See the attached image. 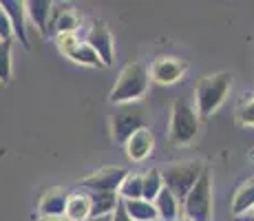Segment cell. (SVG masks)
I'll use <instances>...</instances> for the list:
<instances>
[{
    "instance_id": "603a6c76",
    "label": "cell",
    "mask_w": 254,
    "mask_h": 221,
    "mask_svg": "<svg viewBox=\"0 0 254 221\" xmlns=\"http://www.w3.org/2000/svg\"><path fill=\"white\" fill-rule=\"evenodd\" d=\"M53 27L60 31V36L62 33H75V29L80 27V20H77V16L71 11V9H64V11L53 20Z\"/></svg>"
},
{
    "instance_id": "9a60e30c",
    "label": "cell",
    "mask_w": 254,
    "mask_h": 221,
    "mask_svg": "<svg viewBox=\"0 0 254 221\" xmlns=\"http://www.w3.org/2000/svg\"><path fill=\"white\" fill-rule=\"evenodd\" d=\"M91 217H104V215H113L117 204H120V197L117 193H91Z\"/></svg>"
},
{
    "instance_id": "5b68a950",
    "label": "cell",
    "mask_w": 254,
    "mask_h": 221,
    "mask_svg": "<svg viewBox=\"0 0 254 221\" xmlns=\"http://www.w3.org/2000/svg\"><path fill=\"white\" fill-rule=\"evenodd\" d=\"M199 133V117L190 102L179 97L173 104V115H170V129H168V140L177 146H186L194 140Z\"/></svg>"
},
{
    "instance_id": "3957f363",
    "label": "cell",
    "mask_w": 254,
    "mask_h": 221,
    "mask_svg": "<svg viewBox=\"0 0 254 221\" xmlns=\"http://www.w3.org/2000/svg\"><path fill=\"white\" fill-rule=\"evenodd\" d=\"M232 84V75L230 73H214V75L203 77L197 84V115H212L219 106L223 104L228 91Z\"/></svg>"
},
{
    "instance_id": "484cf974",
    "label": "cell",
    "mask_w": 254,
    "mask_h": 221,
    "mask_svg": "<svg viewBox=\"0 0 254 221\" xmlns=\"http://www.w3.org/2000/svg\"><path fill=\"white\" fill-rule=\"evenodd\" d=\"M113 221H130L128 215H126V210H124V206H122V201L117 204V208H115V213H113Z\"/></svg>"
},
{
    "instance_id": "d4e9b609",
    "label": "cell",
    "mask_w": 254,
    "mask_h": 221,
    "mask_svg": "<svg viewBox=\"0 0 254 221\" xmlns=\"http://www.w3.org/2000/svg\"><path fill=\"white\" fill-rule=\"evenodd\" d=\"M13 31H11V24H9V18L4 13L2 4H0V40H11Z\"/></svg>"
},
{
    "instance_id": "8fae6325",
    "label": "cell",
    "mask_w": 254,
    "mask_h": 221,
    "mask_svg": "<svg viewBox=\"0 0 254 221\" xmlns=\"http://www.w3.org/2000/svg\"><path fill=\"white\" fill-rule=\"evenodd\" d=\"M153 144H155V137H153V133H150V129H139L137 133H133V135L128 137V142L124 144L126 155L133 161H141L150 155Z\"/></svg>"
},
{
    "instance_id": "7c38bea8",
    "label": "cell",
    "mask_w": 254,
    "mask_h": 221,
    "mask_svg": "<svg viewBox=\"0 0 254 221\" xmlns=\"http://www.w3.org/2000/svg\"><path fill=\"white\" fill-rule=\"evenodd\" d=\"M155 206V213H157V219L159 221H177L179 215H182V208H179V199L175 197L173 193H170L168 188L159 190V195L155 197L153 201Z\"/></svg>"
},
{
    "instance_id": "cb8c5ba5",
    "label": "cell",
    "mask_w": 254,
    "mask_h": 221,
    "mask_svg": "<svg viewBox=\"0 0 254 221\" xmlns=\"http://www.w3.org/2000/svg\"><path fill=\"white\" fill-rule=\"evenodd\" d=\"M237 122L241 126H254V97L246 100L237 111Z\"/></svg>"
},
{
    "instance_id": "8992f818",
    "label": "cell",
    "mask_w": 254,
    "mask_h": 221,
    "mask_svg": "<svg viewBox=\"0 0 254 221\" xmlns=\"http://www.w3.org/2000/svg\"><path fill=\"white\" fill-rule=\"evenodd\" d=\"M139 129H146V115L144 109L135 102L130 104H120V109L115 111L113 117V137L120 144H126L128 137L133 133H137Z\"/></svg>"
},
{
    "instance_id": "9c48e42d",
    "label": "cell",
    "mask_w": 254,
    "mask_h": 221,
    "mask_svg": "<svg viewBox=\"0 0 254 221\" xmlns=\"http://www.w3.org/2000/svg\"><path fill=\"white\" fill-rule=\"evenodd\" d=\"M0 4H2L4 13H7V18H9L13 36H16L24 47H29L27 22H24V16H27V11H24V2L22 0H0Z\"/></svg>"
},
{
    "instance_id": "d6986e66",
    "label": "cell",
    "mask_w": 254,
    "mask_h": 221,
    "mask_svg": "<svg viewBox=\"0 0 254 221\" xmlns=\"http://www.w3.org/2000/svg\"><path fill=\"white\" fill-rule=\"evenodd\" d=\"M254 208V179H248L241 188L237 190L232 201V210L234 215H246Z\"/></svg>"
},
{
    "instance_id": "44dd1931",
    "label": "cell",
    "mask_w": 254,
    "mask_h": 221,
    "mask_svg": "<svg viewBox=\"0 0 254 221\" xmlns=\"http://www.w3.org/2000/svg\"><path fill=\"white\" fill-rule=\"evenodd\" d=\"M117 197H122L124 201L141 199V177L139 175H126V179L122 181V186L117 188Z\"/></svg>"
},
{
    "instance_id": "52a82bcc",
    "label": "cell",
    "mask_w": 254,
    "mask_h": 221,
    "mask_svg": "<svg viewBox=\"0 0 254 221\" xmlns=\"http://www.w3.org/2000/svg\"><path fill=\"white\" fill-rule=\"evenodd\" d=\"M126 170L124 168H102L97 173H93L89 177L80 181V186H84L91 193H117V188L122 186V181L126 179Z\"/></svg>"
},
{
    "instance_id": "2e32d148",
    "label": "cell",
    "mask_w": 254,
    "mask_h": 221,
    "mask_svg": "<svg viewBox=\"0 0 254 221\" xmlns=\"http://www.w3.org/2000/svg\"><path fill=\"white\" fill-rule=\"evenodd\" d=\"M53 2L51 0H27L24 2V11L31 18V22L38 27V31L45 33V27L49 22V13H51Z\"/></svg>"
},
{
    "instance_id": "5bb4252c",
    "label": "cell",
    "mask_w": 254,
    "mask_h": 221,
    "mask_svg": "<svg viewBox=\"0 0 254 221\" xmlns=\"http://www.w3.org/2000/svg\"><path fill=\"white\" fill-rule=\"evenodd\" d=\"M91 217V199L89 195L77 193L71 195L66 199V210H64V219L66 221H86Z\"/></svg>"
},
{
    "instance_id": "ffe728a7",
    "label": "cell",
    "mask_w": 254,
    "mask_h": 221,
    "mask_svg": "<svg viewBox=\"0 0 254 221\" xmlns=\"http://www.w3.org/2000/svg\"><path fill=\"white\" fill-rule=\"evenodd\" d=\"M162 188H164V181H162V173H159L157 168H153L150 173H146L141 177V199L153 204Z\"/></svg>"
},
{
    "instance_id": "6da1fadb",
    "label": "cell",
    "mask_w": 254,
    "mask_h": 221,
    "mask_svg": "<svg viewBox=\"0 0 254 221\" xmlns=\"http://www.w3.org/2000/svg\"><path fill=\"white\" fill-rule=\"evenodd\" d=\"M184 219L188 221H212V175L208 168L199 175L197 184L182 199Z\"/></svg>"
},
{
    "instance_id": "e0dca14e",
    "label": "cell",
    "mask_w": 254,
    "mask_h": 221,
    "mask_svg": "<svg viewBox=\"0 0 254 221\" xmlns=\"http://www.w3.org/2000/svg\"><path fill=\"white\" fill-rule=\"evenodd\" d=\"M126 215H128L130 221H153L157 219V213H155V206L146 199H130V201H122Z\"/></svg>"
},
{
    "instance_id": "ac0fdd59",
    "label": "cell",
    "mask_w": 254,
    "mask_h": 221,
    "mask_svg": "<svg viewBox=\"0 0 254 221\" xmlns=\"http://www.w3.org/2000/svg\"><path fill=\"white\" fill-rule=\"evenodd\" d=\"M69 60L77 62V65H86V67H104L102 65V60L97 58V53L93 51V49L89 47L86 42H77L75 47H71L69 51L64 53Z\"/></svg>"
},
{
    "instance_id": "7a4b0ae2",
    "label": "cell",
    "mask_w": 254,
    "mask_h": 221,
    "mask_svg": "<svg viewBox=\"0 0 254 221\" xmlns=\"http://www.w3.org/2000/svg\"><path fill=\"white\" fill-rule=\"evenodd\" d=\"M148 88V71L144 65L133 62V65L124 67V71L117 77V84L111 91V102L113 104H130V102L139 100Z\"/></svg>"
},
{
    "instance_id": "4316f807",
    "label": "cell",
    "mask_w": 254,
    "mask_h": 221,
    "mask_svg": "<svg viewBox=\"0 0 254 221\" xmlns=\"http://www.w3.org/2000/svg\"><path fill=\"white\" fill-rule=\"evenodd\" d=\"M86 221H113V215H104V217H89Z\"/></svg>"
},
{
    "instance_id": "277c9868",
    "label": "cell",
    "mask_w": 254,
    "mask_h": 221,
    "mask_svg": "<svg viewBox=\"0 0 254 221\" xmlns=\"http://www.w3.org/2000/svg\"><path fill=\"white\" fill-rule=\"evenodd\" d=\"M203 168H206V166H203L201 161L192 159V161H182V164H170V166H166L164 170H159V173H162L164 186L179 199V204H182V199L190 193V188L197 184Z\"/></svg>"
},
{
    "instance_id": "4fadbf2b",
    "label": "cell",
    "mask_w": 254,
    "mask_h": 221,
    "mask_svg": "<svg viewBox=\"0 0 254 221\" xmlns=\"http://www.w3.org/2000/svg\"><path fill=\"white\" fill-rule=\"evenodd\" d=\"M66 195L62 190H49L47 195H42L38 210H40L42 217H64L66 210Z\"/></svg>"
},
{
    "instance_id": "f546056e",
    "label": "cell",
    "mask_w": 254,
    "mask_h": 221,
    "mask_svg": "<svg viewBox=\"0 0 254 221\" xmlns=\"http://www.w3.org/2000/svg\"><path fill=\"white\" fill-rule=\"evenodd\" d=\"M153 221H159V219H153Z\"/></svg>"
},
{
    "instance_id": "30bf717a",
    "label": "cell",
    "mask_w": 254,
    "mask_h": 221,
    "mask_svg": "<svg viewBox=\"0 0 254 221\" xmlns=\"http://www.w3.org/2000/svg\"><path fill=\"white\" fill-rule=\"evenodd\" d=\"M186 65L184 60H177V58H162V60H157L153 65V80L159 82V84H173V82H177L179 77L186 73Z\"/></svg>"
},
{
    "instance_id": "7402d4cb",
    "label": "cell",
    "mask_w": 254,
    "mask_h": 221,
    "mask_svg": "<svg viewBox=\"0 0 254 221\" xmlns=\"http://www.w3.org/2000/svg\"><path fill=\"white\" fill-rule=\"evenodd\" d=\"M11 80V40H0V82Z\"/></svg>"
},
{
    "instance_id": "ba28073f",
    "label": "cell",
    "mask_w": 254,
    "mask_h": 221,
    "mask_svg": "<svg viewBox=\"0 0 254 221\" xmlns=\"http://www.w3.org/2000/svg\"><path fill=\"white\" fill-rule=\"evenodd\" d=\"M86 44L97 53L104 67L113 65V36L104 20H95L91 24L89 33H86Z\"/></svg>"
},
{
    "instance_id": "f1b7e54d",
    "label": "cell",
    "mask_w": 254,
    "mask_h": 221,
    "mask_svg": "<svg viewBox=\"0 0 254 221\" xmlns=\"http://www.w3.org/2000/svg\"><path fill=\"white\" fill-rule=\"evenodd\" d=\"M177 221H188V219H177Z\"/></svg>"
},
{
    "instance_id": "83f0119b",
    "label": "cell",
    "mask_w": 254,
    "mask_h": 221,
    "mask_svg": "<svg viewBox=\"0 0 254 221\" xmlns=\"http://www.w3.org/2000/svg\"><path fill=\"white\" fill-rule=\"evenodd\" d=\"M38 221H66L64 217H40Z\"/></svg>"
}]
</instances>
